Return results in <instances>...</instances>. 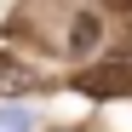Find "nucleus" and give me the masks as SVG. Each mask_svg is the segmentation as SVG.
Instances as JSON below:
<instances>
[{"label": "nucleus", "instance_id": "7ed1b4c3", "mask_svg": "<svg viewBox=\"0 0 132 132\" xmlns=\"http://www.w3.org/2000/svg\"><path fill=\"white\" fill-rule=\"evenodd\" d=\"M23 86H35V75L23 69V63H12V57H0V92H23Z\"/></svg>", "mask_w": 132, "mask_h": 132}, {"label": "nucleus", "instance_id": "20e7f679", "mask_svg": "<svg viewBox=\"0 0 132 132\" xmlns=\"http://www.w3.org/2000/svg\"><path fill=\"white\" fill-rule=\"evenodd\" d=\"M0 132H35V115L23 103H0Z\"/></svg>", "mask_w": 132, "mask_h": 132}, {"label": "nucleus", "instance_id": "f257e3e1", "mask_svg": "<svg viewBox=\"0 0 132 132\" xmlns=\"http://www.w3.org/2000/svg\"><path fill=\"white\" fill-rule=\"evenodd\" d=\"M98 40H103V17L98 12H80L75 23H69V52L86 57V52H98Z\"/></svg>", "mask_w": 132, "mask_h": 132}, {"label": "nucleus", "instance_id": "f03ea898", "mask_svg": "<svg viewBox=\"0 0 132 132\" xmlns=\"http://www.w3.org/2000/svg\"><path fill=\"white\" fill-rule=\"evenodd\" d=\"M86 86H92V92H126V86H132V69H126V63H103Z\"/></svg>", "mask_w": 132, "mask_h": 132}]
</instances>
